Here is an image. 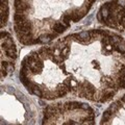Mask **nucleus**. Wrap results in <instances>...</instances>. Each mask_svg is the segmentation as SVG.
I'll return each mask as SVG.
<instances>
[{"instance_id":"f03ea898","label":"nucleus","mask_w":125,"mask_h":125,"mask_svg":"<svg viewBox=\"0 0 125 125\" xmlns=\"http://www.w3.org/2000/svg\"><path fill=\"white\" fill-rule=\"evenodd\" d=\"M95 113L85 103H58L45 111L44 123L64 124H93Z\"/></svg>"},{"instance_id":"f257e3e1","label":"nucleus","mask_w":125,"mask_h":125,"mask_svg":"<svg viewBox=\"0 0 125 125\" xmlns=\"http://www.w3.org/2000/svg\"><path fill=\"white\" fill-rule=\"evenodd\" d=\"M20 80L29 93L43 99L61 98L72 92L71 75L56 43L32 51L23 59Z\"/></svg>"},{"instance_id":"7ed1b4c3","label":"nucleus","mask_w":125,"mask_h":125,"mask_svg":"<svg viewBox=\"0 0 125 125\" xmlns=\"http://www.w3.org/2000/svg\"><path fill=\"white\" fill-rule=\"evenodd\" d=\"M1 77L3 78L14 71L17 56V50L12 37L3 31L1 32Z\"/></svg>"},{"instance_id":"20e7f679","label":"nucleus","mask_w":125,"mask_h":125,"mask_svg":"<svg viewBox=\"0 0 125 125\" xmlns=\"http://www.w3.org/2000/svg\"><path fill=\"white\" fill-rule=\"evenodd\" d=\"M7 15H9V10H7V0H1V21L2 27L6 24Z\"/></svg>"}]
</instances>
